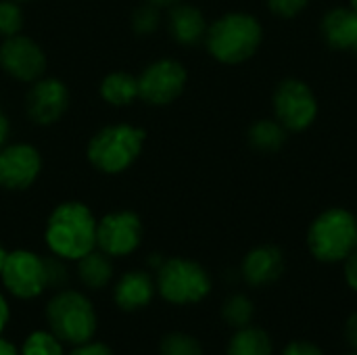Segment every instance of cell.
<instances>
[{
    "label": "cell",
    "instance_id": "cell-20",
    "mask_svg": "<svg viewBox=\"0 0 357 355\" xmlns=\"http://www.w3.org/2000/svg\"><path fill=\"white\" fill-rule=\"evenodd\" d=\"M77 276L84 287L88 289H102L111 282L113 278V264L107 253L100 249L90 251L82 259H77Z\"/></svg>",
    "mask_w": 357,
    "mask_h": 355
},
{
    "label": "cell",
    "instance_id": "cell-10",
    "mask_svg": "<svg viewBox=\"0 0 357 355\" xmlns=\"http://www.w3.org/2000/svg\"><path fill=\"white\" fill-rule=\"evenodd\" d=\"M0 69L15 82L33 84L48 69L46 50L29 36L15 33L0 42Z\"/></svg>",
    "mask_w": 357,
    "mask_h": 355
},
{
    "label": "cell",
    "instance_id": "cell-25",
    "mask_svg": "<svg viewBox=\"0 0 357 355\" xmlns=\"http://www.w3.org/2000/svg\"><path fill=\"white\" fill-rule=\"evenodd\" d=\"M25 25L23 8L15 0H0V38L21 33Z\"/></svg>",
    "mask_w": 357,
    "mask_h": 355
},
{
    "label": "cell",
    "instance_id": "cell-29",
    "mask_svg": "<svg viewBox=\"0 0 357 355\" xmlns=\"http://www.w3.org/2000/svg\"><path fill=\"white\" fill-rule=\"evenodd\" d=\"M67 355H113V352L105 345V343H84V345H75Z\"/></svg>",
    "mask_w": 357,
    "mask_h": 355
},
{
    "label": "cell",
    "instance_id": "cell-36",
    "mask_svg": "<svg viewBox=\"0 0 357 355\" xmlns=\"http://www.w3.org/2000/svg\"><path fill=\"white\" fill-rule=\"evenodd\" d=\"M6 249L2 247V243H0V272H2V266H4V259H6Z\"/></svg>",
    "mask_w": 357,
    "mask_h": 355
},
{
    "label": "cell",
    "instance_id": "cell-9",
    "mask_svg": "<svg viewBox=\"0 0 357 355\" xmlns=\"http://www.w3.org/2000/svg\"><path fill=\"white\" fill-rule=\"evenodd\" d=\"M0 280L4 289L17 299H36L48 289L46 257H40L27 249H15L6 253Z\"/></svg>",
    "mask_w": 357,
    "mask_h": 355
},
{
    "label": "cell",
    "instance_id": "cell-27",
    "mask_svg": "<svg viewBox=\"0 0 357 355\" xmlns=\"http://www.w3.org/2000/svg\"><path fill=\"white\" fill-rule=\"evenodd\" d=\"M307 6V0H268V8L272 15L280 19H293Z\"/></svg>",
    "mask_w": 357,
    "mask_h": 355
},
{
    "label": "cell",
    "instance_id": "cell-32",
    "mask_svg": "<svg viewBox=\"0 0 357 355\" xmlns=\"http://www.w3.org/2000/svg\"><path fill=\"white\" fill-rule=\"evenodd\" d=\"M8 136H10V119L0 109V149L8 142Z\"/></svg>",
    "mask_w": 357,
    "mask_h": 355
},
{
    "label": "cell",
    "instance_id": "cell-30",
    "mask_svg": "<svg viewBox=\"0 0 357 355\" xmlns=\"http://www.w3.org/2000/svg\"><path fill=\"white\" fill-rule=\"evenodd\" d=\"M343 264H345V280H347L349 289H354L357 293V249Z\"/></svg>",
    "mask_w": 357,
    "mask_h": 355
},
{
    "label": "cell",
    "instance_id": "cell-2",
    "mask_svg": "<svg viewBox=\"0 0 357 355\" xmlns=\"http://www.w3.org/2000/svg\"><path fill=\"white\" fill-rule=\"evenodd\" d=\"M264 42V27L251 13H226L209 23L205 33L207 52L222 65H241L255 56Z\"/></svg>",
    "mask_w": 357,
    "mask_h": 355
},
{
    "label": "cell",
    "instance_id": "cell-21",
    "mask_svg": "<svg viewBox=\"0 0 357 355\" xmlns=\"http://www.w3.org/2000/svg\"><path fill=\"white\" fill-rule=\"evenodd\" d=\"M272 339L259 326H243L236 328L228 343V355H272Z\"/></svg>",
    "mask_w": 357,
    "mask_h": 355
},
{
    "label": "cell",
    "instance_id": "cell-17",
    "mask_svg": "<svg viewBox=\"0 0 357 355\" xmlns=\"http://www.w3.org/2000/svg\"><path fill=\"white\" fill-rule=\"evenodd\" d=\"M326 44L335 50H351L357 38V15L351 8H331L320 23Z\"/></svg>",
    "mask_w": 357,
    "mask_h": 355
},
{
    "label": "cell",
    "instance_id": "cell-31",
    "mask_svg": "<svg viewBox=\"0 0 357 355\" xmlns=\"http://www.w3.org/2000/svg\"><path fill=\"white\" fill-rule=\"evenodd\" d=\"M345 339H347V343L351 345V349L357 352V312H354V314L347 318V324H345Z\"/></svg>",
    "mask_w": 357,
    "mask_h": 355
},
{
    "label": "cell",
    "instance_id": "cell-24",
    "mask_svg": "<svg viewBox=\"0 0 357 355\" xmlns=\"http://www.w3.org/2000/svg\"><path fill=\"white\" fill-rule=\"evenodd\" d=\"M161 355H203V345L184 333H169L159 345Z\"/></svg>",
    "mask_w": 357,
    "mask_h": 355
},
{
    "label": "cell",
    "instance_id": "cell-28",
    "mask_svg": "<svg viewBox=\"0 0 357 355\" xmlns=\"http://www.w3.org/2000/svg\"><path fill=\"white\" fill-rule=\"evenodd\" d=\"M282 355H324V352L316 345V343H310V341H291Z\"/></svg>",
    "mask_w": 357,
    "mask_h": 355
},
{
    "label": "cell",
    "instance_id": "cell-39",
    "mask_svg": "<svg viewBox=\"0 0 357 355\" xmlns=\"http://www.w3.org/2000/svg\"><path fill=\"white\" fill-rule=\"evenodd\" d=\"M351 50H354V52L357 54V38H356V44H354V48H351Z\"/></svg>",
    "mask_w": 357,
    "mask_h": 355
},
{
    "label": "cell",
    "instance_id": "cell-6",
    "mask_svg": "<svg viewBox=\"0 0 357 355\" xmlns=\"http://www.w3.org/2000/svg\"><path fill=\"white\" fill-rule=\"evenodd\" d=\"M157 291L174 305H192L211 293L209 272L195 259L169 257L157 270Z\"/></svg>",
    "mask_w": 357,
    "mask_h": 355
},
{
    "label": "cell",
    "instance_id": "cell-34",
    "mask_svg": "<svg viewBox=\"0 0 357 355\" xmlns=\"http://www.w3.org/2000/svg\"><path fill=\"white\" fill-rule=\"evenodd\" d=\"M144 2H149V4H153V6H157L161 10H167V8H172V6H176V4H180L184 0H144Z\"/></svg>",
    "mask_w": 357,
    "mask_h": 355
},
{
    "label": "cell",
    "instance_id": "cell-35",
    "mask_svg": "<svg viewBox=\"0 0 357 355\" xmlns=\"http://www.w3.org/2000/svg\"><path fill=\"white\" fill-rule=\"evenodd\" d=\"M0 355H21V354L17 352V347H15L10 341L0 339Z\"/></svg>",
    "mask_w": 357,
    "mask_h": 355
},
{
    "label": "cell",
    "instance_id": "cell-19",
    "mask_svg": "<svg viewBox=\"0 0 357 355\" xmlns=\"http://www.w3.org/2000/svg\"><path fill=\"white\" fill-rule=\"evenodd\" d=\"M287 138H289V132L276 117L257 119L247 132V140L251 149L257 153H278L287 144Z\"/></svg>",
    "mask_w": 357,
    "mask_h": 355
},
{
    "label": "cell",
    "instance_id": "cell-13",
    "mask_svg": "<svg viewBox=\"0 0 357 355\" xmlns=\"http://www.w3.org/2000/svg\"><path fill=\"white\" fill-rule=\"evenodd\" d=\"M71 105L69 86L59 77L42 75L36 80L25 94V113L36 126L59 123Z\"/></svg>",
    "mask_w": 357,
    "mask_h": 355
},
{
    "label": "cell",
    "instance_id": "cell-1",
    "mask_svg": "<svg viewBox=\"0 0 357 355\" xmlns=\"http://www.w3.org/2000/svg\"><path fill=\"white\" fill-rule=\"evenodd\" d=\"M96 216L82 201L59 203L44 228V243L54 257L77 262L96 249Z\"/></svg>",
    "mask_w": 357,
    "mask_h": 355
},
{
    "label": "cell",
    "instance_id": "cell-16",
    "mask_svg": "<svg viewBox=\"0 0 357 355\" xmlns=\"http://www.w3.org/2000/svg\"><path fill=\"white\" fill-rule=\"evenodd\" d=\"M155 291H157V285L149 272L130 270L117 280V285L113 289V299L119 310L136 312L140 308H146L153 301Z\"/></svg>",
    "mask_w": 357,
    "mask_h": 355
},
{
    "label": "cell",
    "instance_id": "cell-3",
    "mask_svg": "<svg viewBox=\"0 0 357 355\" xmlns=\"http://www.w3.org/2000/svg\"><path fill=\"white\" fill-rule=\"evenodd\" d=\"M146 144V130L134 123H109L94 132L86 146L88 163L107 176L128 172L142 155Z\"/></svg>",
    "mask_w": 357,
    "mask_h": 355
},
{
    "label": "cell",
    "instance_id": "cell-40",
    "mask_svg": "<svg viewBox=\"0 0 357 355\" xmlns=\"http://www.w3.org/2000/svg\"><path fill=\"white\" fill-rule=\"evenodd\" d=\"M347 355H357V352H351V354H347Z\"/></svg>",
    "mask_w": 357,
    "mask_h": 355
},
{
    "label": "cell",
    "instance_id": "cell-37",
    "mask_svg": "<svg viewBox=\"0 0 357 355\" xmlns=\"http://www.w3.org/2000/svg\"><path fill=\"white\" fill-rule=\"evenodd\" d=\"M349 8L357 15V0H349Z\"/></svg>",
    "mask_w": 357,
    "mask_h": 355
},
{
    "label": "cell",
    "instance_id": "cell-5",
    "mask_svg": "<svg viewBox=\"0 0 357 355\" xmlns=\"http://www.w3.org/2000/svg\"><path fill=\"white\" fill-rule=\"evenodd\" d=\"M46 320L50 333L69 345H84L92 341L98 318L92 301L79 291H61L46 305Z\"/></svg>",
    "mask_w": 357,
    "mask_h": 355
},
{
    "label": "cell",
    "instance_id": "cell-23",
    "mask_svg": "<svg viewBox=\"0 0 357 355\" xmlns=\"http://www.w3.org/2000/svg\"><path fill=\"white\" fill-rule=\"evenodd\" d=\"M21 355H65V349L50 331H36L25 339Z\"/></svg>",
    "mask_w": 357,
    "mask_h": 355
},
{
    "label": "cell",
    "instance_id": "cell-38",
    "mask_svg": "<svg viewBox=\"0 0 357 355\" xmlns=\"http://www.w3.org/2000/svg\"><path fill=\"white\" fill-rule=\"evenodd\" d=\"M15 2H19V4H23V2H33V0H15Z\"/></svg>",
    "mask_w": 357,
    "mask_h": 355
},
{
    "label": "cell",
    "instance_id": "cell-18",
    "mask_svg": "<svg viewBox=\"0 0 357 355\" xmlns=\"http://www.w3.org/2000/svg\"><path fill=\"white\" fill-rule=\"evenodd\" d=\"M100 98L115 109L130 107L138 98V77L130 71H111L100 80L98 86Z\"/></svg>",
    "mask_w": 357,
    "mask_h": 355
},
{
    "label": "cell",
    "instance_id": "cell-8",
    "mask_svg": "<svg viewBox=\"0 0 357 355\" xmlns=\"http://www.w3.org/2000/svg\"><path fill=\"white\" fill-rule=\"evenodd\" d=\"M274 117L287 132H305L318 117V98L310 84L297 77L282 80L272 96Z\"/></svg>",
    "mask_w": 357,
    "mask_h": 355
},
{
    "label": "cell",
    "instance_id": "cell-22",
    "mask_svg": "<svg viewBox=\"0 0 357 355\" xmlns=\"http://www.w3.org/2000/svg\"><path fill=\"white\" fill-rule=\"evenodd\" d=\"M253 314H255V305L253 301L247 297V295H230L224 305H222V318L234 326V328H243V326H249L251 320H253Z\"/></svg>",
    "mask_w": 357,
    "mask_h": 355
},
{
    "label": "cell",
    "instance_id": "cell-11",
    "mask_svg": "<svg viewBox=\"0 0 357 355\" xmlns=\"http://www.w3.org/2000/svg\"><path fill=\"white\" fill-rule=\"evenodd\" d=\"M142 220L130 209L105 213L96 224V249L109 257H128L142 243Z\"/></svg>",
    "mask_w": 357,
    "mask_h": 355
},
{
    "label": "cell",
    "instance_id": "cell-14",
    "mask_svg": "<svg viewBox=\"0 0 357 355\" xmlns=\"http://www.w3.org/2000/svg\"><path fill=\"white\" fill-rule=\"evenodd\" d=\"M243 278L247 285L259 289V287H270L276 280H280L284 272V255L278 247L274 245H259L253 247L241 266Z\"/></svg>",
    "mask_w": 357,
    "mask_h": 355
},
{
    "label": "cell",
    "instance_id": "cell-26",
    "mask_svg": "<svg viewBox=\"0 0 357 355\" xmlns=\"http://www.w3.org/2000/svg\"><path fill=\"white\" fill-rule=\"evenodd\" d=\"M130 23H132V29H134L138 36H151V33H155V31L159 29V25H161V8H157V6L144 2V4H140V6L132 13Z\"/></svg>",
    "mask_w": 357,
    "mask_h": 355
},
{
    "label": "cell",
    "instance_id": "cell-33",
    "mask_svg": "<svg viewBox=\"0 0 357 355\" xmlns=\"http://www.w3.org/2000/svg\"><path fill=\"white\" fill-rule=\"evenodd\" d=\"M8 318H10V310H8V303H6L4 295L0 293V335L8 324Z\"/></svg>",
    "mask_w": 357,
    "mask_h": 355
},
{
    "label": "cell",
    "instance_id": "cell-4",
    "mask_svg": "<svg viewBox=\"0 0 357 355\" xmlns=\"http://www.w3.org/2000/svg\"><path fill=\"white\" fill-rule=\"evenodd\" d=\"M307 249L322 264H341L357 249V218L349 209L322 211L307 230Z\"/></svg>",
    "mask_w": 357,
    "mask_h": 355
},
{
    "label": "cell",
    "instance_id": "cell-41",
    "mask_svg": "<svg viewBox=\"0 0 357 355\" xmlns=\"http://www.w3.org/2000/svg\"><path fill=\"white\" fill-rule=\"evenodd\" d=\"M356 218H357V216H356Z\"/></svg>",
    "mask_w": 357,
    "mask_h": 355
},
{
    "label": "cell",
    "instance_id": "cell-15",
    "mask_svg": "<svg viewBox=\"0 0 357 355\" xmlns=\"http://www.w3.org/2000/svg\"><path fill=\"white\" fill-rule=\"evenodd\" d=\"M167 10V29L174 42H178L180 46H197L205 42L209 23L201 8L188 2H180Z\"/></svg>",
    "mask_w": 357,
    "mask_h": 355
},
{
    "label": "cell",
    "instance_id": "cell-7",
    "mask_svg": "<svg viewBox=\"0 0 357 355\" xmlns=\"http://www.w3.org/2000/svg\"><path fill=\"white\" fill-rule=\"evenodd\" d=\"M138 98L149 107H167L176 103L188 84L186 67L176 59L151 61L138 75Z\"/></svg>",
    "mask_w": 357,
    "mask_h": 355
},
{
    "label": "cell",
    "instance_id": "cell-12",
    "mask_svg": "<svg viewBox=\"0 0 357 355\" xmlns=\"http://www.w3.org/2000/svg\"><path fill=\"white\" fill-rule=\"evenodd\" d=\"M42 167V155L33 144L6 142L0 149V188L8 192H23L38 182Z\"/></svg>",
    "mask_w": 357,
    "mask_h": 355
}]
</instances>
